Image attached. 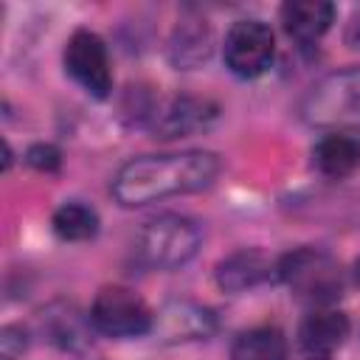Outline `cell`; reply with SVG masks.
<instances>
[{"label": "cell", "instance_id": "obj_1", "mask_svg": "<svg viewBox=\"0 0 360 360\" xmlns=\"http://www.w3.org/2000/svg\"><path fill=\"white\" fill-rule=\"evenodd\" d=\"M219 174V158L205 149L141 155L127 160L112 177V197L124 208H141L180 194L208 188Z\"/></svg>", "mask_w": 360, "mask_h": 360}, {"label": "cell", "instance_id": "obj_2", "mask_svg": "<svg viewBox=\"0 0 360 360\" xmlns=\"http://www.w3.org/2000/svg\"><path fill=\"white\" fill-rule=\"evenodd\" d=\"M301 118L329 132L360 129V65L318 79L301 98Z\"/></svg>", "mask_w": 360, "mask_h": 360}, {"label": "cell", "instance_id": "obj_3", "mask_svg": "<svg viewBox=\"0 0 360 360\" xmlns=\"http://www.w3.org/2000/svg\"><path fill=\"white\" fill-rule=\"evenodd\" d=\"M202 233L194 219L180 214H160L135 236V259L146 270H174L183 267L200 248Z\"/></svg>", "mask_w": 360, "mask_h": 360}, {"label": "cell", "instance_id": "obj_4", "mask_svg": "<svg viewBox=\"0 0 360 360\" xmlns=\"http://www.w3.org/2000/svg\"><path fill=\"white\" fill-rule=\"evenodd\" d=\"M276 276L298 301L309 304L312 309L329 307L343 287L338 262L318 248H295L292 253L281 256L276 264Z\"/></svg>", "mask_w": 360, "mask_h": 360}, {"label": "cell", "instance_id": "obj_5", "mask_svg": "<svg viewBox=\"0 0 360 360\" xmlns=\"http://www.w3.org/2000/svg\"><path fill=\"white\" fill-rule=\"evenodd\" d=\"M93 329L110 338H141L152 332L155 312L146 307V301L121 284L101 287L90 307Z\"/></svg>", "mask_w": 360, "mask_h": 360}, {"label": "cell", "instance_id": "obj_6", "mask_svg": "<svg viewBox=\"0 0 360 360\" xmlns=\"http://www.w3.org/2000/svg\"><path fill=\"white\" fill-rule=\"evenodd\" d=\"M276 53V39L267 22L262 20H236L222 42V59L225 68L239 79H256L262 76Z\"/></svg>", "mask_w": 360, "mask_h": 360}, {"label": "cell", "instance_id": "obj_7", "mask_svg": "<svg viewBox=\"0 0 360 360\" xmlns=\"http://www.w3.org/2000/svg\"><path fill=\"white\" fill-rule=\"evenodd\" d=\"M65 70L93 98H107L112 90L107 45L96 31L79 28L70 34V39L65 42Z\"/></svg>", "mask_w": 360, "mask_h": 360}, {"label": "cell", "instance_id": "obj_8", "mask_svg": "<svg viewBox=\"0 0 360 360\" xmlns=\"http://www.w3.org/2000/svg\"><path fill=\"white\" fill-rule=\"evenodd\" d=\"M349 338V318L340 309L318 307L298 326V352L304 360H332Z\"/></svg>", "mask_w": 360, "mask_h": 360}, {"label": "cell", "instance_id": "obj_9", "mask_svg": "<svg viewBox=\"0 0 360 360\" xmlns=\"http://www.w3.org/2000/svg\"><path fill=\"white\" fill-rule=\"evenodd\" d=\"M217 112H219L217 104H211L208 98L174 96L163 107H158L149 118H152L155 138L172 141V138H186L191 132H200V129L211 127L214 118H217Z\"/></svg>", "mask_w": 360, "mask_h": 360}, {"label": "cell", "instance_id": "obj_10", "mask_svg": "<svg viewBox=\"0 0 360 360\" xmlns=\"http://www.w3.org/2000/svg\"><path fill=\"white\" fill-rule=\"evenodd\" d=\"M163 340H200L208 338L214 332V315L211 309L200 307V304H188V301H174L166 304L160 309V315L155 318L152 326Z\"/></svg>", "mask_w": 360, "mask_h": 360}, {"label": "cell", "instance_id": "obj_11", "mask_svg": "<svg viewBox=\"0 0 360 360\" xmlns=\"http://www.w3.org/2000/svg\"><path fill=\"white\" fill-rule=\"evenodd\" d=\"M335 22V6L326 0H290L281 6V25L287 37L295 42H315L321 39L329 25Z\"/></svg>", "mask_w": 360, "mask_h": 360}, {"label": "cell", "instance_id": "obj_12", "mask_svg": "<svg viewBox=\"0 0 360 360\" xmlns=\"http://www.w3.org/2000/svg\"><path fill=\"white\" fill-rule=\"evenodd\" d=\"M273 270H276V264L262 250L245 248L217 264V284L225 292H245V290L262 284L264 278H270Z\"/></svg>", "mask_w": 360, "mask_h": 360}, {"label": "cell", "instance_id": "obj_13", "mask_svg": "<svg viewBox=\"0 0 360 360\" xmlns=\"http://www.w3.org/2000/svg\"><path fill=\"white\" fill-rule=\"evenodd\" d=\"M42 329L51 343H56L65 352H79L90 343L93 321L90 315H82L73 304L56 301L42 312Z\"/></svg>", "mask_w": 360, "mask_h": 360}, {"label": "cell", "instance_id": "obj_14", "mask_svg": "<svg viewBox=\"0 0 360 360\" xmlns=\"http://www.w3.org/2000/svg\"><path fill=\"white\" fill-rule=\"evenodd\" d=\"M312 160L318 166L321 174L326 177H349L360 169V135L354 132H329L323 135L315 149H312Z\"/></svg>", "mask_w": 360, "mask_h": 360}, {"label": "cell", "instance_id": "obj_15", "mask_svg": "<svg viewBox=\"0 0 360 360\" xmlns=\"http://www.w3.org/2000/svg\"><path fill=\"white\" fill-rule=\"evenodd\" d=\"M231 360H290L287 338L276 326H253L233 338Z\"/></svg>", "mask_w": 360, "mask_h": 360}, {"label": "cell", "instance_id": "obj_16", "mask_svg": "<svg viewBox=\"0 0 360 360\" xmlns=\"http://www.w3.org/2000/svg\"><path fill=\"white\" fill-rule=\"evenodd\" d=\"M51 228L62 242H87L98 233V214L84 202H65L53 211Z\"/></svg>", "mask_w": 360, "mask_h": 360}, {"label": "cell", "instance_id": "obj_17", "mask_svg": "<svg viewBox=\"0 0 360 360\" xmlns=\"http://www.w3.org/2000/svg\"><path fill=\"white\" fill-rule=\"evenodd\" d=\"M211 42V37H208V31L202 28V25H186V28H180L177 31V39H174V45H172V59H174V65H180V68H194L197 62H205V56H208V45Z\"/></svg>", "mask_w": 360, "mask_h": 360}, {"label": "cell", "instance_id": "obj_18", "mask_svg": "<svg viewBox=\"0 0 360 360\" xmlns=\"http://www.w3.org/2000/svg\"><path fill=\"white\" fill-rule=\"evenodd\" d=\"M25 163L37 172H56L62 166V152L53 146V143H34L28 152H25Z\"/></svg>", "mask_w": 360, "mask_h": 360}, {"label": "cell", "instance_id": "obj_19", "mask_svg": "<svg viewBox=\"0 0 360 360\" xmlns=\"http://www.w3.org/2000/svg\"><path fill=\"white\" fill-rule=\"evenodd\" d=\"M25 346H28V340H25L22 326H3V332H0V357L3 360H20Z\"/></svg>", "mask_w": 360, "mask_h": 360}, {"label": "cell", "instance_id": "obj_20", "mask_svg": "<svg viewBox=\"0 0 360 360\" xmlns=\"http://www.w3.org/2000/svg\"><path fill=\"white\" fill-rule=\"evenodd\" d=\"M346 45L349 48H360V11H354L352 20L346 22Z\"/></svg>", "mask_w": 360, "mask_h": 360}, {"label": "cell", "instance_id": "obj_21", "mask_svg": "<svg viewBox=\"0 0 360 360\" xmlns=\"http://www.w3.org/2000/svg\"><path fill=\"white\" fill-rule=\"evenodd\" d=\"M357 281H360V262H357Z\"/></svg>", "mask_w": 360, "mask_h": 360}]
</instances>
